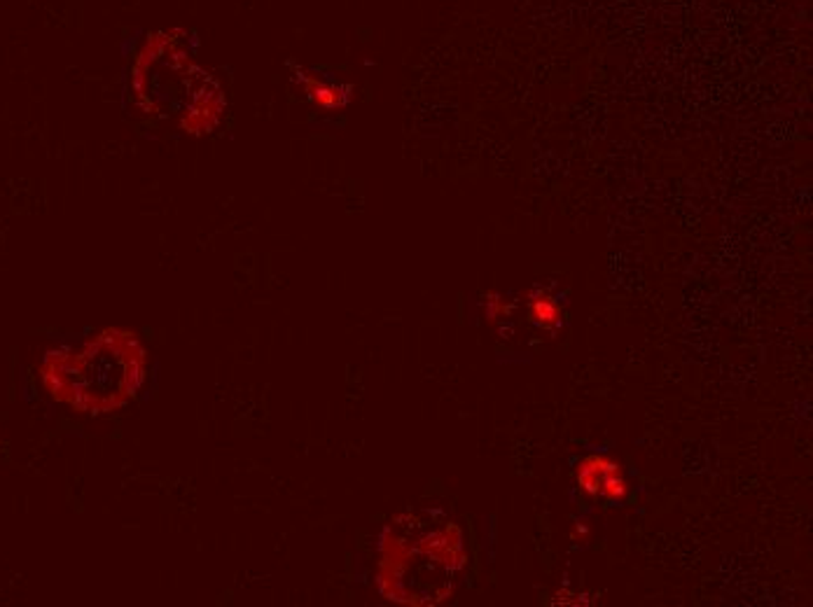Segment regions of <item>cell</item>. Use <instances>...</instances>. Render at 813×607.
Wrapping results in <instances>:
<instances>
[{
  "mask_svg": "<svg viewBox=\"0 0 813 607\" xmlns=\"http://www.w3.org/2000/svg\"><path fill=\"white\" fill-rule=\"evenodd\" d=\"M148 348L136 330L105 327L80 346H56L43 355L38 379L54 402L75 414L111 416L140 392Z\"/></svg>",
  "mask_w": 813,
  "mask_h": 607,
  "instance_id": "obj_1",
  "label": "cell"
},
{
  "mask_svg": "<svg viewBox=\"0 0 813 607\" xmlns=\"http://www.w3.org/2000/svg\"><path fill=\"white\" fill-rule=\"evenodd\" d=\"M576 479L582 491L608 503H622L629 496V484L622 475V465L608 456H586L577 463Z\"/></svg>",
  "mask_w": 813,
  "mask_h": 607,
  "instance_id": "obj_2",
  "label": "cell"
},
{
  "mask_svg": "<svg viewBox=\"0 0 813 607\" xmlns=\"http://www.w3.org/2000/svg\"><path fill=\"white\" fill-rule=\"evenodd\" d=\"M293 78L295 82L302 87L306 99H309L315 108H321V111H342V108H346V105L351 103V99H353V89H351L349 84L333 82V80L323 78L318 72L306 71V68L302 66L295 68Z\"/></svg>",
  "mask_w": 813,
  "mask_h": 607,
  "instance_id": "obj_3",
  "label": "cell"
},
{
  "mask_svg": "<svg viewBox=\"0 0 813 607\" xmlns=\"http://www.w3.org/2000/svg\"><path fill=\"white\" fill-rule=\"evenodd\" d=\"M528 313H531V321L542 330H554V327L561 325L559 306L545 290H533L531 302H528Z\"/></svg>",
  "mask_w": 813,
  "mask_h": 607,
  "instance_id": "obj_4",
  "label": "cell"
},
{
  "mask_svg": "<svg viewBox=\"0 0 813 607\" xmlns=\"http://www.w3.org/2000/svg\"><path fill=\"white\" fill-rule=\"evenodd\" d=\"M484 299H487V302H484V313H487L489 321H498L500 315L509 313V304H505L496 293L487 294Z\"/></svg>",
  "mask_w": 813,
  "mask_h": 607,
  "instance_id": "obj_5",
  "label": "cell"
}]
</instances>
